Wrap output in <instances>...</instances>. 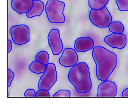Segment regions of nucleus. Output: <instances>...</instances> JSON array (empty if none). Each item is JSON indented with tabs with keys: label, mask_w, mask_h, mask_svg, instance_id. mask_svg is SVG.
<instances>
[{
	"label": "nucleus",
	"mask_w": 128,
	"mask_h": 104,
	"mask_svg": "<svg viewBox=\"0 0 128 104\" xmlns=\"http://www.w3.org/2000/svg\"><path fill=\"white\" fill-rule=\"evenodd\" d=\"M90 22L99 28H106L112 21V18L106 7L99 10L90 11L89 15Z\"/></svg>",
	"instance_id": "4"
},
{
	"label": "nucleus",
	"mask_w": 128,
	"mask_h": 104,
	"mask_svg": "<svg viewBox=\"0 0 128 104\" xmlns=\"http://www.w3.org/2000/svg\"><path fill=\"white\" fill-rule=\"evenodd\" d=\"M117 94L116 84L110 80H105L98 86L97 96L98 97H114Z\"/></svg>",
	"instance_id": "9"
},
{
	"label": "nucleus",
	"mask_w": 128,
	"mask_h": 104,
	"mask_svg": "<svg viewBox=\"0 0 128 104\" xmlns=\"http://www.w3.org/2000/svg\"><path fill=\"white\" fill-rule=\"evenodd\" d=\"M71 92L68 90H60L53 95V97H69Z\"/></svg>",
	"instance_id": "19"
},
{
	"label": "nucleus",
	"mask_w": 128,
	"mask_h": 104,
	"mask_svg": "<svg viewBox=\"0 0 128 104\" xmlns=\"http://www.w3.org/2000/svg\"><path fill=\"white\" fill-rule=\"evenodd\" d=\"M68 78L78 93L89 92L92 88V81L88 65L84 62L77 63L69 70Z\"/></svg>",
	"instance_id": "2"
},
{
	"label": "nucleus",
	"mask_w": 128,
	"mask_h": 104,
	"mask_svg": "<svg viewBox=\"0 0 128 104\" xmlns=\"http://www.w3.org/2000/svg\"><path fill=\"white\" fill-rule=\"evenodd\" d=\"M104 41L111 47L119 50L124 48L126 44V36L122 33L111 34L106 36Z\"/></svg>",
	"instance_id": "10"
},
{
	"label": "nucleus",
	"mask_w": 128,
	"mask_h": 104,
	"mask_svg": "<svg viewBox=\"0 0 128 104\" xmlns=\"http://www.w3.org/2000/svg\"><path fill=\"white\" fill-rule=\"evenodd\" d=\"M35 59L36 61L47 65L49 64L50 55L46 51H42L37 53Z\"/></svg>",
	"instance_id": "17"
},
{
	"label": "nucleus",
	"mask_w": 128,
	"mask_h": 104,
	"mask_svg": "<svg viewBox=\"0 0 128 104\" xmlns=\"http://www.w3.org/2000/svg\"><path fill=\"white\" fill-rule=\"evenodd\" d=\"M8 53H10V51H12V47H13V45H12V41L10 40H8Z\"/></svg>",
	"instance_id": "23"
},
{
	"label": "nucleus",
	"mask_w": 128,
	"mask_h": 104,
	"mask_svg": "<svg viewBox=\"0 0 128 104\" xmlns=\"http://www.w3.org/2000/svg\"><path fill=\"white\" fill-rule=\"evenodd\" d=\"M116 2L120 11H128V0H116Z\"/></svg>",
	"instance_id": "18"
},
{
	"label": "nucleus",
	"mask_w": 128,
	"mask_h": 104,
	"mask_svg": "<svg viewBox=\"0 0 128 104\" xmlns=\"http://www.w3.org/2000/svg\"><path fill=\"white\" fill-rule=\"evenodd\" d=\"M94 47V41L90 37H80L74 41V48L78 52H86Z\"/></svg>",
	"instance_id": "12"
},
{
	"label": "nucleus",
	"mask_w": 128,
	"mask_h": 104,
	"mask_svg": "<svg viewBox=\"0 0 128 104\" xmlns=\"http://www.w3.org/2000/svg\"><path fill=\"white\" fill-rule=\"evenodd\" d=\"M36 97H50V94L49 91L48 90L39 89L36 92Z\"/></svg>",
	"instance_id": "20"
},
{
	"label": "nucleus",
	"mask_w": 128,
	"mask_h": 104,
	"mask_svg": "<svg viewBox=\"0 0 128 104\" xmlns=\"http://www.w3.org/2000/svg\"><path fill=\"white\" fill-rule=\"evenodd\" d=\"M36 92L34 89H28L24 92V96L26 97H35Z\"/></svg>",
	"instance_id": "22"
},
{
	"label": "nucleus",
	"mask_w": 128,
	"mask_h": 104,
	"mask_svg": "<svg viewBox=\"0 0 128 104\" xmlns=\"http://www.w3.org/2000/svg\"><path fill=\"white\" fill-rule=\"evenodd\" d=\"M109 31L112 33L122 34L124 31V26L121 22L119 21L112 22L109 25Z\"/></svg>",
	"instance_id": "15"
},
{
	"label": "nucleus",
	"mask_w": 128,
	"mask_h": 104,
	"mask_svg": "<svg viewBox=\"0 0 128 104\" xmlns=\"http://www.w3.org/2000/svg\"><path fill=\"white\" fill-rule=\"evenodd\" d=\"M44 9V3L40 0H34V5L29 11L26 13L28 18H32L37 16H40Z\"/></svg>",
	"instance_id": "13"
},
{
	"label": "nucleus",
	"mask_w": 128,
	"mask_h": 104,
	"mask_svg": "<svg viewBox=\"0 0 128 104\" xmlns=\"http://www.w3.org/2000/svg\"><path fill=\"white\" fill-rule=\"evenodd\" d=\"M92 57L96 64V76L101 81L108 80L116 67V55L102 46H95Z\"/></svg>",
	"instance_id": "1"
},
{
	"label": "nucleus",
	"mask_w": 128,
	"mask_h": 104,
	"mask_svg": "<svg viewBox=\"0 0 128 104\" xmlns=\"http://www.w3.org/2000/svg\"><path fill=\"white\" fill-rule=\"evenodd\" d=\"M78 61V56L75 49L66 48L59 59L60 64L65 67H72L76 65Z\"/></svg>",
	"instance_id": "8"
},
{
	"label": "nucleus",
	"mask_w": 128,
	"mask_h": 104,
	"mask_svg": "<svg viewBox=\"0 0 128 104\" xmlns=\"http://www.w3.org/2000/svg\"><path fill=\"white\" fill-rule=\"evenodd\" d=\"M34 0H12L11 7L19 14H26L33 8Z\"/></svg>",
	"instance_id": "11"
},
{
	"label": "nucleus",
	"mask_w": 128,
	"mask_h": 104,
	"mask_svg": "<svg viewBox=\"0 0 128 104\" xmlns=\"http://www.w3.org/2000/svg\"><path fill=\"white\" fill-rule=\"evenodd\" d=\"M10 35L15 44L20 46L24 45L30 41V28L24 24L13 26L10 29Z\"/></svg>",
	"instance_id": "6"
},
{
	"label": "nucleus",
	"mask_w": 128,
	"mask_h": 104,
	"mask_svg": "<svg viewBox=\"0 0 128 104\" xmlns=\"http://www.w3.org/2000/svg\"><path fill=\"white\" fill-rule=\"evenodd\" d=\"M47 65L37 61L32 62L30 65L29 68L32 73L36 74L44 73L46 69Z\"/></svg>",
	"instance_id": "14"
},
{
	"label": "nucleus",
	"mask_w": 128,
	"mask_h": 104,
	"mask_svg": "<svg viewBox=\"0 0 128 104\" xmlns=\"http://www.w3.org/2000/svg\"><path fill=\"white\" fill-rule=\"evenodd\" d=\"M122 97H128V88L124 89L122 92Z\"/></svg>",
	"instance_id": "24"
},
{
	"label": "nucleus",
	"mask_w": 128,
	"mask_h": 104,
	"mask_svg": "<svg viewBox=\"0 0 128 104\" xmlns=\"http://www.w3.org/2000/svg\"><path fill=\"white\" fill-rule=\"evenodd\" d=\"M57 80L56 67L55 64L49 63L38 81L39 89L50 90Z\"/></svg>",
	"instance_id": "5"
},
{
	"label": "nucleus",
	"mask_w": 128,
	"mask_h": 104,
	"mask_svg": "<svg viewBox=\"0 0 128 104\" xmlns=\"http://www.w3.org/2000/svg\"><path fill=\"white\" fill-rule=\"evenodd\" d=\"M109 0H88L89 6L92 10H99L105 7Z\"/></svg>",
	"instance_id": "16"
},
{
	"label": "nucleus",
	"mask_w": 128,
	"mask_h": 104,
	"mask_svg": "<svg viewBox=\"0 0 128 104\" xmlns=\"http://www.w3.org/2000/svg\"><path fill=\"white\" fill-rule=\"evenodd\" d=\"M48 44L52 54L58 55L63 51V43L60 37V31L58 29H52L48 36Z\"/></svg>",
	"instance_id": "7"
},
{
	"label": "nucleus",
	"mask_w": 128,
	"mask_h": 104,
	"mask_svg": "<svg viewBox=\"0 0 128 104\" xmlns=\"http://www.w3.org/2000/svg\"><path fill=\"white\" fill-rule=\"evenodd\" d=\"M14 73L10 69H8V86L10 87L14 78Z\"/></svg>",
	"instance_id": "21"
},
{
	"label": "nucleus",
	"mask_w": 128,
	"mask_h": 104,
	"mask_svg": "<svg viewBox=\"0 0 128 104\" xmlns=\"http://www.w3.org/2000/svg\"><path fill=\"white\" fill-rule=\"evenodd\" d=\"M65 3L59 0H47L45 5V12L48 20L51 23L63 24L65 17L63 12Z\"/></svg>",
	"instance_id": "3"
}]
</instances>
